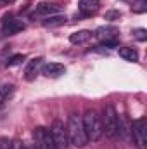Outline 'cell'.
Listing matches in <instances>:
<instances>
[{"label": "cell", "instance_id": "19", "mask_svg": "<svg viewBox=\"0 0 147 149\" xmlns=\"http://www.w3.org/2000/svg\"><path fill=\"white\" fill-rule=\"evenodd\" d=\"M133 37L139 42H144V40H147V31L144 28H137V30H133Z\"/></svg>", "mask_w": 147, "mask_h": 149}, {"label": "cell", "instance_id": "21", "mask_svg": "<svg viewBox=\"0 0 147 149\" xmlns=\"http://www.w3.org/2000/svg\"><path fill=\"white\" fill-rule=\"evenodd\" d=\"M0 149H12V141L7 137H2L0 139Z\"/></svg>", "mask_w": 147, "mask_h": 149}, {"label": "cell", "instance_id": "15", "mask_svg": "<svg viewBox=\"0 0 147 149\" xmlns=\"http://www.w3.org/2000/svg\"><path fill=\"white\" fill-rule=\"evenodd\" d=\"M66 23V16L62 14H54V16H47V19H43V26L47 28H55Z\"/></svg>", "mask_w": 147, "mask_h": 149}, {"label": "cell", "instance_id": "11", "mask_svg": "<svg viewBox=\"0 0 147 149\" xmlns=\"http://www.w3.org/2000/svg\"><path fill=\"white\" fill-rule=\"evenodd\" d=\"M62 7L57 5V3H50V2H40L37 5V10L35 14H40V16H54L57 12H61Z\"/></svg>", "mask_w": 147, "mask_h": 149}, {"label": "cell", "instance_id": "18", "mask_svg": "<svg viewBox=\"0 0 147 149\" xmlns=\"http://www.w3.org/2000/svg\"><path fill=\"white\" fill-rule=\"evenodd\" d=\"M132 10H133V12H137V14L146 12V10H147V0H135V3H133Z\"/></svg>", "mask_w": 147, "mask_h": 149}, {"label": "cell", "instance_id": "22", "mask_svg": "<svg viewBox=\"0 0 147 149\" xmlns=\"http://www.w3.org/2000/svg\"><path fill=\"white\" fill-rule=\"evenodd\" d=\"M102 45L107 47V49H114V47H118V38H114V40H106V42H102Z\"/></svg>", "mask_w": 147, "mask_h": 149}, {"label": "cell", "instance_id": "4", "mask_svg": "<svg viewBox=\"0 0 147 149\" xmlns=\"http://www.w3.org/2000/svg\"><path fill=\"white\" fill-rule=\"evenodd\" d=\"M50 135L54 141V148L55 149H68L69 146V139H68V130L64 127V123L61 120H55L50 127Z\"/></svg>", "mask_w": 147, "mask_h": 149}, {"label": "cell", "instance_id": "5", "mask_svg": "<svg viewBox=\"0 0 147 149\" xmlns=\"http://www.w3.org/2000/svg\"><path fill=\"white\" fill-rule=\"evenodd\" d=\"M132 135L139 149H147V120L139 118L132 123Z\"/></svg>", "mask_w": 147, "mask_h": 149}, {"label": "cell", "instance_id": "3", "mask_svg": "<svg viewBox=\"0 0 147 149\" xmlns=\"http://www.w3.org/2000/svg\"><path fill=\"white\" fill-rule=\"evenodd\" d=\"M118 123H119V116L114 109L112 104L104 106L102 118H101V125H102V134H106V137L114 139L118 134Z\"/></svg>", "mask_w": 147, "mask_h": 149}, {"label": "cell", "instance_id": "6", "mask_svg": "<svg viewBox=\"0 0 147 149\" xmlns=\"http://www.w3.org/2000/svg\"><path fill=\"white\" fill-rule=\"evenodd\" d=\"M33 141H35V149H55L50 130L45 127H37L33 130Z\"/></svg>", "mask_w": 147, "mask_h": 149}, {"label": "cell", "instance_id": "23", "mask_svg": "<svg viewBox=\"0 0 147 149\" xmlns=\"http://www.w3.org/2000/svg\"><path fill=\"white\" fill-rule=\"evenodd\" d=\"M16 0H0V7H3V5H10V3H14Z\"/></svg>", "mask_w": 147, "mask_h": 149}, {"label": "cell", "instance_id": "2", "mask_svg": "<svg viewBox=\"0 0 147 149\" xmlns=\"http://www.w3.org/2000/svg\"><path fill=\"white\" fill-rule=\"evenodd\" d=\"M83 128L87 132L88 141H99L102 137V125H101V116L94 109H87L85 114L81 116Z\"/></svg>", "mask_w": 147, "mask_h": 149}, {"label": "cell", "instance_id": "24", "mask_svg": "<svg viewBox=\"0 0 147 149\" xmlns=\"http://www.w3.org/2000/svg\"><path fill=\"white\" fill-rule=\"evenodd\" d=\"M21 149H35V146H23Z\"/></svg>", "mask_w": 147, "mask_h": 149}, {"label": "cell", "instance_id": "13", "mask_svg": "<svg viewBox=\"0 0 147 149\" xmlns=\"http://www.w3.org/2000/svg\"><path fill=\"white\" fill-rule=\"evenodd\" d=\"M14 92H16V87H14L12 83H5V85L0 87V108H3V106L12 99Z\"/></svg>", "mask_w": 147, "mask_h": 149}, {"label": "cell", "instance_id": "7", "mask_svg": "<svg viewBox=\"0 0 147 149\" xmlns=\"http://www.w3.org/2000/svg\"><path fill=\"white\" fill-rule=\"evenodd\" d=\"M24 28H26V24H24L21 19H16L12 14H5V16L2 17V31H3L5 35L21 33Z\"/></svg>", "mask_w": 147, "mask_h": 149}, {"label": "cell", "instance_id": "1", "mask_svg": "<svg viewBox=\"0 0 147 149\" xmlns=\"http://www.w3.org/2000/svg\"><path fill=\"white\" fill-rule=\"evenodd\" d=\"M66 130H68L69 144H73V146H76V148H85V146L88 144V137H87V132H85V128H83L81 116L71 114Z\"/></svg>", "mask_w": 147, "mask_h": 149}, {"label": "cell", "instance_id": "14", "mask_svg": "<svg viewBox=\"0 0 147 149\" xmlns=\"http://www.w3.org/2000/svg\"><path fill=\"white\" fill-rule=\"evenodd\" d=\"M92 38V31H88V30H80V31H74L69 35V42L71 43H85V42H88Z\"/></svg>", "mask_w": 147, "mask_h": 149}, {"label": "cell", "instance_id": "12", "mask_svg": "<svg viewBox=\"0 0 147 149\" xmlns=\"http://www.w3.org/2000/svg\"><path fill=\"white\" fill-rule=\"evenodd\" d=\"M118 33H119V30H118L116 26H101L95 35L101 38L102 42H106V40H114V38H118Z\"/></svg>", "mask_w": 147, "mask_h": 149}, {"label": "cell", "instance_id": "8", "mask_svg": "<svg viewBox=\"0 0 147 149\" xmlns=\"http://www.w3.org/2000/svg\"><path fill=\"white\" fill-rule=\"evenodd\" d=\"M42 66H43V59H42V57L31 59V61L26 64V68H24V80H26V81H33L38 76Z\"/></svg>", "mask_w": 147, "mask_h": 149}, {"label": "cell", "instance_id": "10", "mask_svg": "<svg viewBox=\"0 0 147 149\" xmlns=\"http://www.w3.org/2000/svg\"><path fill=\"white\" fill-rule=\"evenodd\" d=\"M99 7H101L99 0H80V3H78L80 12H81L83 16H87V17L94 16V14L99 10Z\"/></svg>", "mask_w": 147, "mask_h": 149}, {"label": "cell", "instance_id": "20", "mask_svg": "<svg viewBox=\"0 0 147 149\" xmlns=\"http://www.w3.org/2000/svg\"><path fill=\"white\" fill-rule=\"evenodd\" d=\"M119 17H121V12L119 10H109V12H106V19H109V21L119 19Z\"/></svg>", "mask_w": 147, "mask_h": 149}, {"label": "cell", "instance_id": "9", "mask_svg": "<svg viewBox=\"0 0 147 149\" xmlns=\"http://www.w3.org/2000/svg\"><path fill=\"white\" fill-rule=\"evenodd\" d=\"M40 71H42V74H45V76H49V78H57V76L64 74L66 68H64V64H61V63H47V64L42 66Z\"/></svg>", "mask_w": 147, "mask_h": 149}, {"label": "cell", "instance_id": "16", "mask_svg": "<svg viewBox=\"0 0 147 149\" xmlns=\"http://www.w3.org/2000/svg\"><path fill=\"white\" fill-rule=\"evenodd\" d=\"M119 56H121L125 61H130V63L139 61V52H137L133 47H121V49H119Z\"/></svg>", "mask_w": 147, "mask_h": 149}, {"label": "cell", "instance_id": "17", "mask_svg": "<svg viewBox=\"0 0 147 149\" xmlns=\"http://www.w3.org/2000/svg\"><path fill=\"white\" fill-rule=\"evenodd\" d=\"M23 61H24V54H16V56H12V57L5 63V66H7V68H14V66L21 64Z\"/></svg>", "mask_w": 147, "mask_h": 149}]
</instances>
